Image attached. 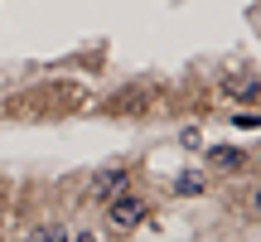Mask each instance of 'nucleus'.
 I'll list each match as a JSON object with an SVG mask.
<instances>
[{
    "label": "nucleus",
    "instance_id": "obj_1",
    "mask_svg": "<svg viewBox=\"0 0 261 242\" xmlns=\"http://www.w3.org/2000/svg\"><path fill=\"white\" fill-rule=\"evenodd\" d=\"M107 218H112V228H136V223H145V199H136V194H116L112 208H107Z\"/></svg>",
    "mask_w": 261,
    "mask_h": 242
},
{
    "label": "nucleus",
    "instance_id": "obj_7",
    "mask_svg": "<svg viewBox=\"0 0 261 242\" xmlns=\"http://www.w3.org/2000/svg\"><path fill=\"white\" fill-rule=\"evenodd\" d=\"M232 121H237V126H242V131H256V126H261V112H237Z\"/></svg>",
    "mask_w": 261,
    "mask_h": 242
},
{
    "label": "nucleus",
    "instance_id": "obj_9",
    "mask_svg": "<svg viewBox=\"0 0 261 242\" xmlns=\"http://www.w3.org/2000/svg\"><path fill=\"white\" fill-rule=\"evenodd\" d=\"M77 242H92V237H77Z\"/></svg>",
    "mask_w": 261,
    "mask_h": 242
},
{
    "label": "nucleus",
    "instance_id": "obj_8",
    "mask_svg": "<svg viewBox=\"0 0 261 242\" xmlns=\"http://www.w3.org/2000/svg\"><path fill=\"white\" fill-rule=\"evenodd\" d=\"M252 208H256V213H261V189H256V194H252Z\"/></svg>",
    "mask_w": 261,
    "mask_h": 242
},
{
    "label": "nucleus",
    "instance_id": "obj_5",
    "mask_svg": "<svg viewBox=\"0 0 261 242\" xmlns=\"http://www.w3.org/2000/svg\"><path fill=\"white\" fill-rule=\"evenodd\" d=\"M208 160H213L218 170H237V165H242V150H237V146H213Z\"/></svg>",
    "mask_w": 261,
    "mask_h": 242
},
{
    "label": "nucleus",
    "instance_id": "obj_6",
    "mask_svg": "<svg viewBox=\"0 0 261 242\" xmlns=\"http://www.w3.org/2000/svg\"><path fill=\"white\" fill-rule=\"evenodd\" d=\"M24 242H68V228L63 223H44V228H34Z\"/></svg>",
    "mask_w": 261,
    "mask_h": 242
},
{
    "label": "nucleus",
    "instance_id": "obj_2",
    "mask_svg": "<svg viewBox=\"0 0 261 242\" xmlns=\"http://www.w3.org/2000/svg\"><path fill=\"white\" fill-rule=\"evenodd\" d=\"M203 189H208V175H203V170H179V175H174V194L179 199H198Z\"/></svg>",
    "mask_w": 261,
    "mask_h": 242
},
{
    "label": "nucleus",
    "instance_id": "obj_4",
    "mask_svg": "<svg viewBox=\"0 0 261 242\" xmlns=\"http://www.w3.org/2000/svg\"><path fill=\"white\" fill-rule=\"evenodd\" d=\"M223 92L227 97H261V78L256 73H237V78H227V83H223Z\"/></svg>",
    "mask_w": 261,
    "mask_h": 242
},
{
    "label": "nucleus",
    "instance_id": "obj_3",
    "mask_svg": "<svg viewBox=\"0 0 261 242\" xmlns=\"http://www.w3.org/2000/svg\"><path fill=\"white\" fill-rule=\"evenodd\" d=\"M126 189V170H102V175L92 179V194L97 199H116Z\"/></svg>",
    "mask_w": 261,
    "mask_h": 242
}]
</instances>
